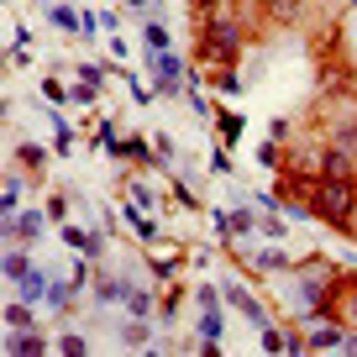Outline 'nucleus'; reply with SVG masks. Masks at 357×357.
Listing matches in <instances>:
<instances>
[{"label":"nucleus","instance_id":"f257e3e1","mask_svg":"<svg viewBox=\"0 0 357 357\" xmlns=\"http://www.w3.org/2000/svg\"><path fill=\"white\" fill-rule=\"evenodd\" d=\"M336 284H342V273H336L326 257H305V263H289V279H284L279 289L300 315H326Z\"/></svg>","mask_w":357,"mask_h":357},{"label":"nucleus","instance_id":"f03ea898","mask_svg":"<svg viewBox=\"0 0 357 357\" xmlns=\"http://www.w3.org/2000/svg\"><path fill=\"white\" fill-rule=\"evenodd\" d=\"M300 200L310 205L315 221L336 226V231H357V178H326V174H315L310 184H300Z\"/></svg>","mask_w":357,"mask_h":357},{"label":"nucleus","instance_id":"7ed1b4c3","mask_svg":"<svg viewBox=\"0 0 357 357\" xmlns=\"http://www.w3.org/2000/svg\"><path fill=\"white\" fill-rule=\"evenodd\" d=\"M242 22L236 16H205L200 26V43H195V53H200V63H231L236 53H242Z\"/></svg>","mask_w":357,"mask_h":357},{"label":"nucleus","instance_id":"20e7f679","mask_svg":"<svg viewBox=\"0 0 357 357\" xmlns=\"http://www.w3.org/2000/svg\"><path fill=\"white\" fill-rule=\"evenodd\" d=\"M315 174H326V178H357V158L347 153L342 142H331V147L315 153Z\"/></svg>","mask_w":357,"mask_h":357},{"label":"nucleus","instance_id":"39448f33","mask_svg":"<svg viewBox=\"0 0 357 357\" xmlns=\"http://www.w3.org/2000/svg\"><path fill=\"white\" fill-rule=\"evenodd\" d=\"M326 315H331V321H342L347 331H357V279H342V284H336Z\"/></svg>","mask_w":357,"mask_h":357},{"label":"nucleus","instance_id":"423d86ee","mask_svg":"<svg viewBox=\"0 0 357 357\" xmlns=\"http://www.w3.org/2000/svg\"><path fill=\"white\" fill-rule=\"evenodd\" d=\"M43 221H47L43 211H16V215L0 221V236L6 242H32V236H43Z\"/></svg>","mask_w":357,"mask_h":357},{"label":"nucleus","instance_id":"0eeeda50","mask_svg":"<svg viewBox=\"0 0 357 357\" xmlns=\"http://www.w3.org/2000/svg\"><path fill=\"white\" fill-rule=\"evenodd\" d=\"M153 89L158 95H178L184 89V68H178L174 53H153Z\"/></svg>","mask_w":357,"mask_h":357},{"label":"nucleus","instance_id":"6e6552de","mask_svg":"<svg viewBox=\"0 0 357 357\" xmlns=\"http://www.w3.org/2000/svg\"><path fill=\"white\" fill-rule=\"evenodd\" d=\"M221 294H226V305H236V310H242V315H247V321H252V326H257V331H263V326H273V321H268V310H263V305H257V300H252V294H247V289H242V284H226V289H221Z\"/></svg>","mask_w":357,"mask_h":357},{"label":"nucleus","instance_id":"1a4fd4ad","mask_svg":"<svg viewBox=\"0 0 357 357\" xmlns=\"http://www.w3.org/2000/svg\"><path fill=\"white\" fill-rule=\"evenodd\" d=\"M6 352H11V357H43V352H47V336H43V331H26V326H22V331L6 336Z\"/></svg>","mask_w":357,"mask_h":357},{"label":"nucleus","instance_id":"9d476101","mask_svg":"<svg viewBox=\"0 0 357 357\" xmlns=\"http://www.w3.org/2000/svg\"><path fill=\"white\" fill-rule=\"evenodd\" d=\"M116 336H121V347H142V352H147V347H158V342H153V326H147V315H132L126 326H116Z\"/></svg>","mask_w":357,"mask_h":357},{"label":"nucleus","instance_id":"9b49d317","mask_svg":"<svg viewBox=\"0 0 357 357\" xmlns=\"http://www.w3.org/2000/svg\"><path fill=\"white\" fill-rule=\"evenodd\" d=\"M126 289H132V284H126V279H116V273H100V279H95V289H89V294H95V300H100V305H126Z\"/></svg>","mask_w":357,"mask_h":357},{"label":"nucleus","instance_id":"f8f14e48","mask_svg":"<svg viewBox=\"0 0 357 357\" xmlns=\"http://www.w3.org/2000/svg\"><path fill=\"white\" fill-rule=\"evenodd\" d=\"M43 294H47V273H43V268H32L26 279H16V300H26V305H43Z\"/></svg>","mask_w":357,"mask_h":357},{"label":"nucleus","instance_id":"ddd939ff","mask_svg":"<svg viewBox=\"0 0 357 357\" xmlns=\"http://www.w3.org/2000/svg\"><path fill=\"white\" fill-rule=\"evenodd\" d=\"M342 342H347V331H342V326H315V331L305 336V347H310V352H336Z\"/></svg>","mask_w":357,"mask_h":357},{"label":"nucleus","instance_id":"4468645a","mask_svg":"<svg viewBox=\"0 0 357 357\" xmlns=\"http://www.w3.org/2000/svg\"><path fill=\"white\" fill-rule=\"evenodd\" d=\"M0 273H6V279H26V273H32V257H26L22 252V242H11V252H6V257H0Z\"/></svg>","mask_w":357,"mask_h":357},{"label":"nucleus","instance_id":"2eb2a0df","mask_svg":"<svg viewBox=\"0 0 357 357\" xmlns=\"http://www.w3.org/2000/svg\"><path fill=\"white\" fill-rule=\"evenodd\" d=\"M63 247H74L84 257H100V236H89L84 226H63Z\"/></svg>","mask_w":357,"mask_h":357},{"label":"nucleus","instance_id":"dca6fc26","mask_svg":"<svg viewBox=\"0 0 357 357\" xmlns=\"http://www.w3.org/2000/svg\"><path fill=\"white\" fill-rule=\"evenodd\" d=\"M16 163H22V174H43L47 168V147L43 142H22L16 147Z\"/></svg>","mask_w":357,"mask_h":357},{"label":"nucleus","instance_id":"f3484780","mask_svg":"<svg viewBox=\"0 0 357 357\" xmlns=\"http://www.w3.org/2000/svg\"><path fill=\"white\" fill-rule=\"evenodd\" d=\"M22 190H26V178L22 174H6V190H0V211H6V215L22 211Z\"/></svg>","mask_w":357,"mask_h":357},{"label":"nucleus","instance_id":"a211bd4d","mask_svg":"<svg viewBox=\"0 0 357 357\" xmlns=\"http://www.w3.org/2000/svg\"><path fill=\"white\" fill-rule=\"evenodd\" d=\"M74 273H68V279H58V284H47V294H43V305H47V310H63V305L68 300H74Z\"/></svg>","mask_w":357,"mask_h":357},{"label":"nucleus","instance_id":"6ab92c4d","mask_svg":"<svg viewBox=\"0 0 357 357\" xmlns=\"http://www.w3.org/2000/svg\"><path fill=\"white\" fill-rule=\"evenodd\" d=\"M153 305H158V294L147 289V284H132V289H126V310L132 315H153Z\"/></svg>","mask_w":357,"mask_h":357},{"label":"nucleus","instance_id":"aec40b11","mask_svg":"<svg viewBox=\"0 0 357 357\" xmlns=\"http://www.w3.org/2000/svg\"><path fill=\"white\" fill-rule=\"evenodd\" d=\"M195 331H200L205 342H215V336H221V310H215V305H200V326H195Z\"/></svg>","mask_w":357,"mask_h":357},{"label":"nucleus","instance_id":"412c9836","mask_svg":"<svg viewBox=\"0 0 357 357\" xmlns=\"http://www.w3.org/2000/svg\"><path fill=\"white\" fill-rule=\"evenodd\" d=\"M289 347H294V331L284 336L279 326H263V352H289Z\"/></svg>","mask_w":357,"mask_h":357},{"label":"nucleus","instance_id":"4be33fe9","mask_svg":"<svg viewBox=\"0 0 357 357\" xmlns=\"http://www.w3.org/2000/svg\"><path fill=\"white\" fill-rule=\"evenodd\" d=\"M6 326H11V331L32 326V305H26V300H11V305H6Z\"/></svg>","mask_w":357,"mask_h":357},{"label":"nucleus","instance_id":"5701e85b","mask_svg":"<svg viewBox=\"0 0 357 357\" xmlns=\"http://www.w3.org/2000/svg\"><path fill=\"white\" fill-rule=\"evenodd\" d=\"M142 37H147V53H168V26L163 22H147Z\"/></svg>","mask_w":357,"mask_h":357},{"label":"nucleus","instance_id":"b1692460","mask_svg":"<svg viewBox=\"0 0 357 357\" xmlns=\"http://www.w3.org/2000/svg\"><path fill=\"white\" fill-rule=\"evenodd\" d=\"M226 231H231V236H252V231H257L252 211H231V215H226Z\"/></svg>","mask_w":357,"mask_h":357},{"label":"nucleus","instance_id":"393cba45","mask_svg":"<svg viewBox=\"0 0 357 357\" xmlns=\"http://www.w3.org/2000/svg\"><path fill=\"white\" fill-rule=\"evenodd\" d=\"M331 142H342V147H347V153H352V158H357V116H347V121H342V126H336V132H331Z\"/></svg>","mask_w":357,"mask_h":357},{"label":"nucleus","instance_id":"a878e982","mask_svg":"<svg viewBox=\"0 0 357 357\" xmlns=\"http://www.w3.org/2000/svg\"><path fill=\"white\" fill-rule=\"evenodd\" d=\"M215 126H221V142H236V137H242V116H231V111L215 116Z\"/></svg>","mask_w":357,"mask_h":357},{"label":"nucleus","instance_id":"bb28decb","mask_svg":"<svg viewBox=\"0 0 357 357\" xmlns=\"http://www.w3.org/2000/svg\"><path fill=\"white\" fill-rule=\"evenodd\" d=\"M263 11L273 16V22H289V16L300 11V0H263Z\"/></svg>","mask_w":357,"mask_h":357},{"label":"nucleus","instance_id":"cd10ccee","mask_svg":"<svg viewBox=\"0 0 357 357\" xmlns=\"http://www.w3.org/2000/svg\"><path fill=\"white\" fill-rule=\"evenodd\" d=\"M257 268H268V273H279V268H289V257H284L279 247H263V252H257Z\"/></svg>","mask_w":357,"mask_h":357},{"label":"nucleus","instance_id":"c85d7f7f","mask_svg":"<svg viewBox=\"0 0 357 357\" xmlns=\"http://www.w3.org/2000/svg\"><path fill=\"white\" fill-rule=\"evenodd\" d=\"M84 336H74V331H63V336H58V352H63V357H79V352H84Z\"/></svg>","mask_w":357,"mask_h":357},{"label":"nucleus","instance_id":"c756f323","mask_svg":"<svg viewBox=\"0 0 357 357\" xmlns=\"http://www.w3.org/2000/svg\"><path fill=\"white\" fill-rule=\"evenodd\" d=\"M68 100H74V105H95V84H84V79H79V84L68 89Z\"/></svg>","mask_w":357,"mask_h":357},{"label":"nucleus","instance_id":"7c9ffc66","mask_svg":"<svg viewBox=\"0 0 357 357\" xmlns=\"http://www.w3.org/2000/svg\"><path fill=\"white\" fill-rule=\"evenodd\" d=\"M79 79H84V84H95V89H100V84H105V68H100V63H79Z\"/></svg>","mask_w":357,"mask_h":357},{"label":"nucleus","instance_id":"2f4dec72","mask_svg":"<svg viewBox=\"0 0 357 357\" xmlns=\"http://www.w3.org/2000/svg\"><path fill=\"white\" fill-rule=\"evenodd\" d=\"M53 22L68 26V32H79V11H68V6H53Z\"/></svg>","mask_w":357,"mask_h":357},{"label":"nucleus","instance_id":"473e14b6","mask_svg":"<svg viewBox=\"0 0 357 357\" xmlns=\"http://www.w3.org/2000/svg\"><path fill=\"white\" fill-rule=\"evenodd\" d=\"M211 84H215V89H221V95H236V89H242V79H236V74H215V79H211Z\"/></svg>","mask_w":357,"mask_h":357},{"label":"nucleus","instance_id":"72a5a7b5","mask_svg":"<svg viewBox=\"0 0 357 357\" xmlns=\"http://www.w3.org/2000/svg\"><path fill=\"white\" fill-rule=\"evenodd\" d=\"M257 163H268V168H279V142H263V147H257Z\"/></svg>","mask_w":357,"mask_h":357},{"label":"nucleus","instance_id":"f704fd0d","mask_svg":"<svg viewBox=\"0 0 357 357\" xmlns=\"http://www.w3.org/2000/svg\"><path fill=\"white\" fill-rule=\"evenodd\" d=\"M174 163V137H158V168Z\"/></svg>","mask_w":357,"mask_h":357},{"label":"nucleus","instance_id":"c9c22d12","mask_svg":"<svg viewBox=\"0 0 357 357\" xmlns=\"http://www.w3.org/2000/svg\"><path fill=\"white\" fill-rule=\"evenodd\" d=\"M47 215H53V221H68V200H63V195H53V200H47Z\"/></svg>","mask_w":357,"mask_h":357},{"label":"nucleus","instance_id":"e433bc0d","mask_svg":"<svg viewBox=\"0 0 357 357\" xmlns=\"http://www.w3.org/2000/svg\"><path fill=\"white\" fill-rule=\"evenodd\" d=\"M211 174H231V158H226V147H215V158H211Z\"/></svg>","mask_w":357,"mask_h":357},{"label":"nucleus","instance_id":"4c0bfd02","mask_svg":"<svg viewBox=\"0 0 357 357\" xmlns=\"http://www.w3.org/2000/svg\"><path fill=\"white\" fill-rule=\"evenodd\" d=\"M190 6H195L200 16H221V0H190Z\"/></svg>","mask_w":357,"mask_h":357},{"label":"nucleus","instance_id":"58836bf2","mask_svg":"<svg viewBox=\"0 0 357 357\" xmlns=\"http://www.w3.org/2000/svg\"><path fill=\"white\" fill-rule=\"evenodd\" d=\"M342 347H347V352H357V331H352V336H347V342H342Z\"/></svg>","mask_w":357,"mask_h":357},{"label":"nucleus","instance_id":"ea45409f","mask_svg":"<svg viewBox=\"0 0 357 357\" xmlns=\"http://www.w3.org/2000/svg\"><path fill=\"white\" fill-rule=\"evenodd\" d=\"M126 6H132V11H142V6H153V0H126Z\"/></svg>","mask_w":357,"mask_h":357}]
</instances>
